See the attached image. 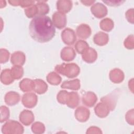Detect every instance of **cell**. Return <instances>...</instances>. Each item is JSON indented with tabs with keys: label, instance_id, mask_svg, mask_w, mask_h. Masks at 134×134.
Returning a JSON list of instances; mask_svg holds the SVG:
<instances>
[{
	"label": "cell",
	"instance_id": "obj_38",
	"mask_svg": "<svg viewBox=\"0 0 134 134\" xmlns=\"http://www.w3.org/2000/svg\"><path fill=\"white\" fill-rule=\"evenodd\" d=\"M87 133H102V132L99 128L95 126L91 127L87 129L86 132Z\"/></svg>",
	"mask_w": 134,
	"mask_h": 134
},
{
	"label": "cell",
	"instance_id": "obj_15",
	"mask_svg": "<svg viewBox=\"0 0 134 134\" xmlns=\"http://www.w3.org/2000/svg\"><path fill=\"white\" fill-rule=\"evenodd\" d=\"M76 34L80 38L87 39L91 36V28L86 24H81L76 28Z\"/></svg>",
	"mask_w": 134,
	"mask_h": 134
},
{
	"label": "cell",
	"instance_id": "obj_8",
	"mask_svg": "<svg viewBox=\"0 0 134 134\" xmlns=\"http://www.w3.org/2000/svg\"><path fill=\"white\" fill-rule=\"evenodd\" d=\"M90 112L88 109L83 106L78 107L75 111V117L80 122H85L90 117Z\"/></svg>",
	"mask_w": 134,
	"mask_h": 134
},
{
	"label": "cell",
	"instance_id": "obj_7",
	"mask_svg": "<svg viewBox=\"0 0 134 134\" xmlns=\"http://www.w3.org/2000/svg\"><path fill=\"white\" fill-rule=\"evenodd\" d=\"M92 13L97 18H100L105 17L107 14V9L103 4L97 3L91 8Z\"/></svg>",
	"mask_w": 134,
	"mask_h": 134
},
{
	"label": "cell",
	"instance_id": "obj_12",
	"mask_svg": "<svg viewBox=\"0 0 134 134\" xmlns=\"http://www.w3.org/2000/svg\"><path fill=\"white\" fill-rule=\"evenodd\" d=\"M4 100L6 104L8 105L13 106L19 102L20 95L15 92L10 91L5 94Z\"/></svg>",
	"mask_w": 134,
	"mask_h": 134
},
{
	"label": "cell",
	"instance_id": "obj_18",
	"mask_svg": "<svg viewBox=\"0 0 134 134\" xmlns=\"http://www.w3.org/2000/svg\"><path fill=\"white\" fill-rule=\"evenodd\" d=\"M109 78L113 82L115 83H119L124 80V74L120 69H114L110 71Z\"/></svg>",
	"mask_w": 134,
	"mask_h": 134
},
{
	"label": "cell",
	"instance_id": "obj_1",
	"mask_svg": "<svg viewBox=\"0 0 134 134\" xmlns=\"http://www.w3.org/2000/svg\"><path fill=\"white\" fill-rule=\"evenodd\" d=\"M30 35L35 40L44 43L51 40L55 35V29L50 17L36 15L31 20L29 26Z\"/></svg>",
	"mask_w": 134,
	"mask_h": 134
},
{
	"label": "cell",
	"instance_id": "obj_16",
	"mask_svg": "<svg viewBox=\"0 0 134 134\" xmlns=\"http://www.w3.org/2000/svg\"><path fill=\"white\" fill-rule=\"evenodd\" d=\"M76 56V53L74 49L70 47L63 48L61 51V58L65 61H70L73 60Z\"/></svg>",
	"mask_w": 134,
	"mask_h": 134
},
{
	"label": "cell",
	"instance_id": "obj_6",
	"mask_svg": "<svg viewBox=\"0 0 134 134\" xmlns=\"http://www.w3.org/2000/svg\"><path fill=\"white\" fill-rule=\"evenodd\" d=\"M37 96L33 93H26L22 97V103L27 108H30L35 107L37 103Z\"/></svg>",
	"mask_w": 134,
	"mask_h": 134
},
{
	"label": "cell",
	"instance_id": "obj_4",
	"mask_svg": "<svg viewBox=\"0 0 134 134\" xmlns=\"http://www.w3.org/2000/svg\"><path fill=\"white\" fill-rule=\"evenodd\" d=\"M61 38L63 42L68 45H72L76 40L75 32L69 28L64 29L61 33Z\"/></svg>",
	"mask_w": 134,
	"mask_h": 134
},
{
	"label": "cell",
	"instance_id": "obj_33",
	"mask_svg": "<svg viewBox=\"0 0 134 134\" xmlns=\"http://www.w3.org/2000/svg\"><path fill=\"white\" fill-rule=\"evenodd\" d=\"M25 13L28 18H32L38 14V9L36 5H34L30 7L25 9Z\"/></svg>",
	"mask_w": 134,
	"mask_h": 134
},
{
	"label": "cell",
	"instance_id": "obj_17",
	"mask_svg": "<svg viewBox=\"0 0 134 134\" xmlns=\"http://www.w3.org/2000/svg\"><path fill=\"white\" fill-rule=\"evenodd\" d=\"M79 100L80 98L78 94L76 92H72L68 93L65 104L68 107L74 108L79 105Z\"/></svg>",
	"mask_w": 134,
	"mask_h": 134
},
{
	"label": "cell",
	"instance_id": "obj_3",
	"mask_svg": "<svg viewBox=\"0 0 134 134\" xmlns=\"http://www.w3.org/2000/svg\"><path fill=\"white\" fill-rule=\"evenodd\" d=\"M24 131L23 126L15 120H8L2 127V132L4 134H21Z\"/></svg>",
	"mask_w": 134,
	"mask_h": 134
},
{
	"label": "cell",
	"instance_id": "obj_13",
	"mask_svg": "<svg viewBox=\"0 0 134 134\" xmlns=\"http://www.w3.org/2000/svg\"><path fill=\"white\" fill-rule=\"evenodd\" d=\"M97 98L95 93L92 92H87L82 97L83 103L89 107H93L97 101Z\"/></svg>",
	"mask_w": 134,
	"mask_h": 134
},
{
	"label": "cell",
	"instance_id": "obj_21",
	"mask_svg": "<svg viewBox=\"0 0 134 134\" xmlns=\"http://www.w3.org/2000/svg\"><path fill=\"white\" fill-rule=\"evenodd\" d=\"M58 10L63 13H68L72 8V2L70 1H58L57 3Z\"/></svg>",
	"mask_w": 134,
	"mask_h": 134
},
{
	"label": "cell",
	"instance_id": "obj_36",
	"mask_svg": "<svg viewBox=\"0 0 134 134\" xmlns=\"http://www.w3.org/2000/svg\"><path fill=\"white\" fill-rule=\"evenodd\" d=\"M125 47L128 49L133 48V35L129 36L124 41Z\"/></svg>",
	"mask_w": 134,
	"mask_h": 134
},
{
	"label": "cell",
	"instance_id": "obj_20",
	"mask_svg": "<svg viewBox=\"0 0 134 134\" xmlns=\"http://www.w3.org/2000/svg\"><path fill=\"white\" fill-rule=\"evenodd\" d=\"M34 82V90L35 92L39 94L44 93L48 89V85L44 81L40 79H35Z\"/></svg>",
	"mask_w": 134,
	"mask_h": 134
},
{
	"label": "cell",
	"instance_id": "obj_24",
	"mask_svg": "<svg viewBox=\"0 0 134 134\" xmlns=\"http://www.w3.org/2000/svg\"><path fill=\"white\" fill-rule=\"evenodd\" d=\"M1 81L2 83L5 85H8L13 83L14 81L10 69L3 70L1 73Z\"/></svg>",
	"mask_w": 134,
	"mask_h": 134
},
{
	"label": "cell",
	"instance_id": "obj_11",
	"mask_svg": "<svg viewBox=\"0 0 134 134\" xmlns=\"http://www.w3.org/2000/svg\"><path fill=\"white\" fill-rule=\"evenodd\" d=\"M82 57L84 61L91 63L95 61L97 57V54L95 49L88 47L82 54Z\"/></svg>",
	"mask_w": 134,
	"mask_h": 134
},
{
	"label": "cell",
	"instance_id": "obj_40",
	"mask_svg": "<svg viewBox=\"0 0 134 134\" xmlns=\"http://www.w3.org/2000/svg\"><path fill=\"white\" fill-rule=\"evenodd\" d=\"M81 2L83 3L85 5L90 6V5H91L92 3H94L95 1H81Z\"/></svg>",
	"mask_w": 134,
	"mask_h": 134
},
{
	"label": "cell",
	"instance_id": "obj_2",
	"mask_svg": "<svg viewBox=\"0 0 134 134\" xmlns=\"http://www.w3.org/2000/svg\"><path fill=\"white\" fill-rule=\"evenodd\" d=\"M55 71L69 78H73L79 75L80 69L77 64L74 63H63L56 65Z\"/></svg>",
	"mask_w": 134,
	"mask_h": 134
},
{
	"label": "cell",
	"instance_id": "obj_31",
	"mask_svg": "<svg viewBox=\"0 0 134 134\" xmlns=\"http://www.w3.org/2000/svg\"><path fill=\"white\" fill-rule=\"evenodd\" d=\"M32 132L36 134H41L44 133L45 131L44 125L40 122H36L31 126Z\"/></svg>",
	"mask_w": 134,
	"mask_h": 134
},
{
	"label": "cell",
	"instance_id": "obj_10",
	"mask_svg": "<svg viewBox=\"0 0 134 134\" xmlns=\"http://www.w3.org/2000/svg\"><path fill=\"white\" fill-rule=\"evenodd\" d=\"M96 115L100 118L106 117L109 113L110 109L105 103L102 102L97 104L94 108Z\"/></svg>",
	"mask_w": 134,
	"mask_h": 134
},
{
	"label": "cell",
	"instance_id": "obj_39",
	"mask_svg": "<svg viewBox=\"0 0 134 134\" xmlns=\"http://www.w3.org/2000/svg\"><path fill=\"white\" fill-rule=\"evenodd\" d=\"M103 2L107 5L109 6H119L121 4H122L124 1H103Z\"/></svg>",
	"mask_w": 134,
	"mask_h": 134
},
{
	"label": "cell",
	"instance_id": "obj_30",
	"mask_svg": "<svg viewBox=\"0 0 134 134\" xmlns=\"http://www.w3.org/2000/svg\"><path fill=\"white\" fill-rule=\"evenodd\" d=\"M89 46L88 43L84 40H79L75 44V49L79 53L82 54L88 48Z\"/></svg>",
	"mask_w": 134,
	"mask_h": 134
},
{
	"label": "cell",
	"instance_id": "obj_32",
	"mask_svg": "<svg viewBox=\"0 0 134 134\" xmlns=\"http://www.w3.org/2000/svg\"><path fill=\"white\" fill-rule=\"evenodd\" d=\"M1 110V122H3L7 120L9 117V110L5 106H2L0 108Z\"/></svg>",
	"mask_w": 134,
	"mask_h": 134
},
{
	"label": "cell",
	"instance_id": "obj_25",
	"mask_svg": "<svg viewBox=\"0 0 134 134\" xmlns=\"http://www.w3.org/2000/svg\"><path fill=\"white\" fill-rule=\"evenodd\" d=\"M100 28L105 31H110L114 28V22L113 21L108 18H105L101 20L99 23Z\"/></svg>",
	"mask_w": 134,
	"mask_h": 134
},
{
	"label": "cell",
	"instance_id": "obj_34",
	"mask_svg": "<svg viewBox=\"0 0 134 134\" xmlns=\"http://www.w3.org/2000/svg\"><path fill=\"white\" fill-rule=\"evenodd\" d=\"M9 57V52L7 50L2 48L0 50V62L5 63L8 61Z\"/></svg>",
	"mask_w": 134,
	"mask_h": 134
},
{
	"label": "cell",
	"instance_id": "obj_5",
	"mask_svg": "<svg viewBox=\"0 0 134 134\" xmlns=\"http://www.w3.org/2000/svg\"><path fill=\"white\" fill-rule=\"evenodd\" d=\"M52 22L54 26L58 29H62L64 28L66 24V18L65 14L57 12L52 15Z\"/></svg>",
	"mask_w": 134,
	"mask_h": 134
},
{
	"label": "cell",
	"instance_id": "obj_26",
	"mask_svg": "<svg viewBox=\"0 0 134 134\" xmlns=\"http://www.w3.org/2000/svg\"><path fill=\"white\" fill-rule=\"evenodd\" d=\"M61 76L54 72L49 73L47 76V81L53 85H58L61 82Z\"/></svg>",
	"mask_w": 134,
	"mask_h": 134
},
{
	"label": "cell",
	"instance_id": "obj_9",
	"mask_svg": "<svg viewBox=\"0 0 134 134\" xmlns=\"http://www.w3.org/2000/svg\"><path fill=\"white\" fill-rule=\"evenodd\" d=\"M34 115L30 110H24L19 115V120L25 126L30 125L34 121Z\"/></svg>",
	"mask_w": 134,
	"mask_h": 134
},
{
	"label": "cell",
	"instance_id": "obj_37",
	"mask_svg": "<svg viewBox=\"0 0 134 134\" xmlns=\"http://www.w3.org/2000/svg\"><path fill=\"white\" fill-rule=\"evenodd\" d=\"M133 110L132 109L131 110H129L126 115V119L127 122L131 125H133Z\"/></svg>",
	"mask_w": 134,
	"mask_h": 134
},
{
	"label": "cell",
	"instance_id": "obj_23",
	"mask_svg": "<svg viewBox=\"0 0 134 134\" xmlns=\"http://www.w3.org/2000/svg\"><path fill=\"white\" fill-rule=\"evenodd\" d=\"M19 87L20 90L24 92H30L34 90V82L29 79H24L19 83Z\"/></svg>",
	"mask_w": 134,
	"mask_h": 134
},
{
	"label": "cell",
	"instance_id": "obj_22",
	"mask_svg": "<svg viewBox=\"0 0 134 134\" xmlns=\"http://www.w3.org/2000/svg\"><path fill=\"white\" fill-rule=\"evenodd\" d=\"M61 87L63 88L77 91L80 88V81L79 79H75L71 81H65L62 83Z\"/></svg>",
	"mask_w": 134,
	"mask_h": 134
},
{
	"label": "cell",
	"instance_id": "obj_29",
	"mask_svg": "<svg viewBox=\"0 0 134 134\" xmlns=\"http://www.w3.org/2000/svg\"><path fill=\"white\" fill-rule=\"evenodd\" d=\"M36 5L38 9L37 15H45L46 14L48 13L49 8L47 4L44 3L43 2L38 1Z\"/></svg>",
	"mask_w": 134,
	"mask_h": 134
},
{
	"label": "cell",
	"instance_id": "obj_27",
	"mask_svg": "<svg viewBox=\"0 0 134 134\" xmlns=\"http://www.w3.org/2000/svg\"><path fill=\"white\" fill-rule=\"evenodd\" d=\"M113 95L111 94L108 95L107 96H104L102 98V102L105 103L109 107L110 110H113L114 109L116 106V99L113 97Z\"/></svg>",
	"mask_w": 134,
	"mask_h": 134
},
{
	"label": "cell",
	"instance_id": "obj_19",
	"mask_svg": "<svg viewBox=\"0 0 134 134\" xmlns=\"http://www.w3.org/2000/svg\"><path fill=\"white\" fill-rule=\"evenodd\" d=\"M109 40L108 35L103 32H98L95 34L93 38L94 42L98 46H103L106 44Z\"/></svg>",
	"mask_w": 134,
	"mask_h": 134
},
{
	"label": "cell",
	"instance_id": "obj_14",
	"mask_svg": "<svg viewBox=\"0 0 134 134\" xmlns=\"http://www.w3.org/2000/svg\"><path fill=\"white\" fill-rule=\"evenodd\" d=\"M26 60L25 54L21 51H16L14 52L11 56V63L15 65L21 66L24 65Z\"/></svg>",
	"mask_w": 134,
	"mask_h": 134
},
{
	"label": "cell",
	"instance_id": "obj_35",
	"mask_svg": "<svg viewBox=\"0 0 134 134\" xmlns=\"http://www.w3.org/2000/svg\"><path fill=\"white\" fill-rule=\"evenodd\" d=\"M68 93L69 92L66 91H60L57 95L58 102L62 104H65Z\"/></svg>",
	"mask_w": 134,
	"mask_h": 134
},
{
	"label": "cell",
	"instance_id": "obj_28",
	"mask_svg": "<svg viewBox=\"0 0 134 134\" xmlns=\"http://www.w3.org/2000/svg\"><path fill=\"white\" fill-rule=\"evenodd\" d=\"M11 74L15 80H18L20 79L24 74V70L21 66L15 65L10 70Z\"/></svg>",
	"mask_w": 134,
	"mask_h": 134
}]
</instances>
